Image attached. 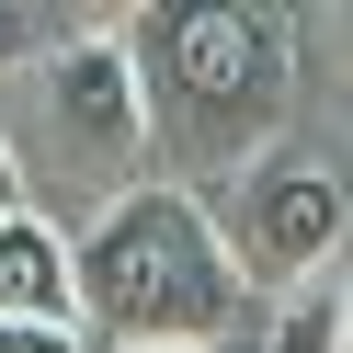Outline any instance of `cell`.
Wrapping results in <instances>:
<instances>
[{
    "label": "cell",
    "instance_id": "obj_1",
    "mask_svg": "<svg viewBox=\"0 0 353 353\" xmlns=\"http://www.w3.org/2000/svg\"><path fill=\"white\" fill-rule=\"evenodd\" d=\"M160 160L183 183H228L251 148H274L296 125V80H307V23L296 0H148L125 23Z\"/></svg>",
    "mask_w": 353,
    "mask_h": 353
},
{
    "label": "cell",
    "instance_id": "obj_2",
    "mask_svg": "<svg viewBox=\"0 0 353 353\" xmlns=\"http://www.w3.org/2000/svg\"><path fill=\"white\" fill-rule=\"evenodd\" d=\"M239 307L251 274L216 228V194L183 171H148L80 228V330L103 353H228Z\"/></svg>",
    "mask_w": 353,
    "mask_h": 353
},
{
    "label": "cell",
    "instance_id": "obj_3",
    "mask_svg": "<svg viewBox=\"0 0 353 353\" xmlns=\"http://www.w3.org/2000/svg\"><path fill=\"white\" fill-rule=\"evenodd\" d=\"M0 137L23 160V194L69 228H92L114 194H137L160 160V125H148L137 57H125L114 23H57L23 69L0 80Z\"/></svg>",
    "mask_w": 353,
    "mask_h": 353
},
{
    "label": "cell",
    "instance_id": "obj_4",
    "mask_svg": "<svg viewBox=\"0 0 353 353\" xmlns=\"http://www.w3.org/2000/svg\"><path fill=\"white\" fill-rule=\"evenodd\" d=\"M216 228H228L251 296H296V285L342 274V251H353V171L285 125L274 148H251L216 183Z\"/></svg>",
    "mask_w": 353,
    "mask_h": 353
},
{
    "label": "cell",
    "instance_id": "obj_5",
    "mask_svg": "<svg viewBox=\"0 0 353 353\" xmlns=\"http://www.w3.org/2000/svg\"><path fill=\"white\" fill-rule=\"evenodd\" d=\"M0 319H80V228L46 205L0 216Z\"/></svg>",
    "mask_w": 353,
    "mask_h": 353
},
{
    "label": "cell",
    "instance_id": "obj_6",
    "mask_svg": "<svg viewBox=\"0 0 353 353\" xmlns=\"http://www.w3.org/2000/svg\"><path fill=\"white\" fill-rule=\"evenodd\" d=\"M262 353H342V274L296 285V296L274 307V342H262Z\"/></svg>",
    "mask_w": 353,
    "mask_h": 353
},
{
    "label": "cell",
    "instance_id": "obj_7",
    "mask_svg": "<svg viewBox=\"0 0 353 353\" xmlns=\"http://www.w3.org/2000/svg\"><path fill=\"white\" fill-rule=\"evenodd\" d=\"M0 353H103L80 319H0Z\"/></svg>",
    "mask_w": 353,
    "mask_h": 353
},
{
    "label": "cell",
    "instance_id": "obj_8",
    "mask_svg": "<svg viewBox=\"0 0 353 353\" xmlns=\"http://www.w3.org/2000/svg\"><path fill=\"white\" fill-rule=\"evenodd\" d=\"M34 46H46V12H34V0H0V80L23 69Z\"/></svg>",
    "mask_w": 353,
    "mask_h": 353
},
{
    "label": "cell",
    "instance_id": "obj_9",
    "mask_svg": "<svg viewBox=\"0 0 353 353\" xmlns=\"http://www.w3.org/2000/svg\"><path fill=\"white\" fill-rule=\"evenodd\" d=\"M57 12H69V23H114V34H125V23L148 12V0H57Z\"/></svg>",
    "mask_w": 353,
    "mask_h": 353
},
{
    "label": "cell",
    "instance_id": "obj_10",
    "mask_svg": "<svg viewBox=\"0 0 353 353\" xmlns=\"http://www.w3.org/2000/svg\"><path fill=\"white\" fill-rule=\"evenodd\" d=\"M34 194H23V160H12V137H0V216H23Z\"/></svg>",
    "mask_w": 353,
    "mask_h": 353
},
{
    "label": "cell",
    "instance_id": "obj_11",
    "mask_svg": "<svg viewBox=\"0 0 353 353\" xmlns=\"http://www.w3.org/2000/svg\"><path fill=\"white\" fill-rule=\"evenodd\" d=\"M330 57L353 69V0H330Z\"/></svg>",
    "mask_w": 353,
    "mask_h": 353
},
{
    "label": "cell",
    "instance_id": "obj_12",
    "mask_svg": "<svg viewBox=\"0 0 353 353\" xmlns=\"http://www.w3.org/2000/svg\"><path fill=\"white\" fill-rule=\"evenodd\" d=\"M342 353H353V251H342Z\"/></svg>",
    "mask_w": 353,
    "mask_h": 353
}]
</instances>
